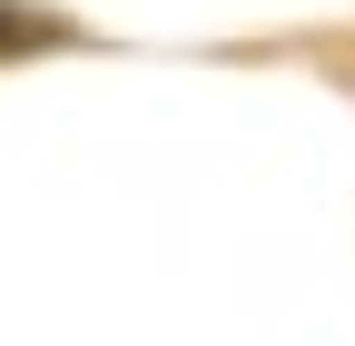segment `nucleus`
<instances>
[{"mask_svg": "<svg viewBox=\"0 0 355 346\" xmlns=\"http://www.w3.org/2000/svg\"><path fill=\"white\" fill-rule=\"evenodd\" d=\"M20 40H50V20H40V10H20V0H0V60L20 50Z\"/></svg>", "mask_w": 355, "mask_h": 346, "instance_id": "1", "label": "nucleus"}]
</instances>
